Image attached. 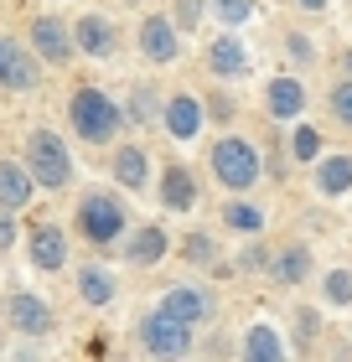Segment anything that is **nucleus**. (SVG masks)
I'll list each match as a JSON object with an SVG mask.
<instances>
[{"label": "nucleus", "mask_w": 352, "mask_h": 362, "mask_svg": "<svg viewBox=\"0 0 352 362\" xmlns=\"http://www.w3.org/2000/svg\"><path fill=\"white\" fill-rule=\"evenodd\" d=\"M26 166H31V181H42V187H68V176H73V160H68V151H62V140L52 129H37V135H31Z\"/></svg>", "instance_id": "obj_1"}, {"label": "nucleus", "mask_w": 352, "mask_h": 362, "mask_svg": "<svg viewBox=\"0 0 352 362\" xmlns=\"http://www.w3.org/2000/svg\"><path fill=\"white\" fill-rule=\"evenodd\" d=\"M73 124H78L89 140H104V135L120 129V109H114L98 88H83V93L73 98Z\"/></svg>", "instance_id": "obj_2"}, {"label": "nucleus", "mask_w": 352, "mask_h": 362, "mask_svg": "<svg viewBox=\"0 0 352 362\" xmlns=\"http://www.w3.org/2000/svg\"><path fill=\"white\" fill-rule=\"evenodd\" d=\"M212 171H217V181H228V187H249V181L259 176V156L249 151L244 140H217L212 145Z\"/></svg>", "instance_id": "obj_3"}, {"label": "nucleus", "mask_w": 352, "mask_h": 362, "mask_svg": "<svg viewBox=\"0 0 352 362\" xmlns=\"http://www.w3.org/2000/svg\"><path fill=\"white\" fill-rule=\"evenodd\" d=\"M78 223H83V233H89L93 243H109V238L125 228V207L109 202V197H89L83 212H78Z\"/></svg>", "instance_id": "obj_4"}, {"label": "nucleus", "mask_w": 352, "mask_h": 362, "mask_svg": "<svg viewBox=\"0 0 352 362\" xmlns=\"http://www.w3.org/2000/svg\"><path fill=\"white\" fill-rule=\"evenodd\" d=\"M145 347L156 357H181L187 352V326L171 321V316H150L145 321Z\"/></svg>", "instance_id": "obj_5"}, {"label": "nucleus", "mask_w": 352, "mask_h": 362, "mask_svg": "<svg viewBox=\"0 0 352 362\" xmlns=\"http://www.w3.org/2000/svg\"><path fill=\"white\" fill-rule=\"evenodd\" d=\"M0 83H6V88H37V68H31V57L16 42H6V37H0Z\"/></svg>", "instance_id": "obj_6"}, {"label": "nucleus", "mask_w": 352, "mask_h": 362, "mask_svg": "<svg viewBox=\"0 0 352 362\" xmlns=\"http://www.w3.org/2000/svg\"><path fill=\"white\" fill-rule=\"evenodd\" d=\"M11 321L16 326H21V332L26 337H42V332H52V310H47L42 300H37V295H11Z\"/></svg>", "instance_id": "obj_7"}, {"label": "nucleus", "mask_w": 352, "mask_h": 362, "mask_svg": "<svg viewBox=\"0 0 352 362\" xmlns=\"http://www.w3.org/2000/svg\"><path fill=\"white\" fill-rule=\"evenodd\" d=\"M166 129H171L176 140H192L197 129H203V109H197V98H171V104H166Z\"/></svg>", "instance_id": "obj_8"}, {"label": "nucleus", "mask_w": 352, "mask_h": 362, "mask_svg": "<svg viewBox=\"0 0 352 362\" xmlns=\"http://www.w3.org/2000/svg\"><path fill=\"white\" fill-rule=\"evenodd\" d=\"M31 187H37V181L16 166V160H0V202H6V207H26Z\"/></svg>", "instance_id": "obj_9"}, {"label": "nucleus", "mask_w": 352, "mask_h": 362, "mask_svg": "<svg viewBox=\"0 0 352 362\" xmlns=\"http://www.w3.org/2000/svg\"><path fill=\"white\" fill-rule=\"evenodd\" d=\"M31 259H37L42 269H62V259H68V238H62L57 228H37V233H31Z\"/></svg>", "instance_id": "obj_10"}, {"label": "nucleus", "mask_w": 352, "mask_h": 362, "mask_svg": "<svg viewBox=\"0 0 352 362\" xmlns=\"http://www.w3.org/2000/svg\"><path fill=\"white\" fill-rule=\"evenodd\" d=\"M31 42L42 47V57H47V62H62V57H68V26L52 21V16H42V21L31 26Z\"/></svg>", "instance_id": "obj_11"}, {"label": "nucleus", "mask_w": 352, "mask_h": 362, "mask_svg": "<svg viewBox=\"0 0 352 362\" xmlns=\"http://www.w3.org/2000/svg\"><path fill=\"white\" fill-rule=\"evenodd\" d=\"M161 197H166V207H176V212H187V207L197 202V187H192V171H181V166H171V171H166V181H161Z\"/></svg>", "instance_id": "obj_12"}, {"label": "nucleus", "mask_w": 352, "mask_h": 362, "mask_svg": "<svg viewBox=\"0 0 352 362\" xmlns=\"http://www.w3.org/2000/svg\"><path fill=\"white\" fill-rule=\"evenodd\" d=\"M78 47H83V52H93V57H104L114 47V31H109L104 16H83V21H78Z\"/></svg>", "instance_id": "obj_13"}, {"label": "nucleus", "mask_w": 352, "mask_h": 362, "mask_svg": "<svg viewBox=\"0 0 352 362\" xmlns=\"http://www.w3.org/2000/svg\"><path fill=\"white\" fill-rule=\"evenodd\" d=\"M208 310V300L197 290H171L166 295V305H161V316H171V321H181V326H192L197 316Z\"/></svg>", "instance_id": "obj_14"}, {"label": "nucleus", "mask_w": 352, "mask_h": 362, "mask_svg": "<svg viewBox=\"0 0 352 362\" xmlns=\"http://www.w3.org/2000/svg\"><path fill=\"white\" fill-rule=\"evenodd\" d=\"M140 42H145V52L156 57V62H171V57H176V37H171V26H166L161 16H150V21H145Z\"/></svg>", "instance_id": "obj_15"}, {"label": "nucleus", "mask_w": 352, "mask_h": 362, "mask_svg": "<svg viewBox=\"0 0 352 362\" xmlns=\"http://www.w3.org/2000/svg\"><path fill=\"white\" fill-rule=\"evenodd\" d=\"M300 104H306V93H300V83H295V78H280V83L270 88V109L280 114V119L300 114Z\"/></svg>", "instance_id": "obj_16"}, {"label": "nucleus", "mask_w": 352, "mask_h": 362, "mask_svg": "<svg viewBox=\"0 0 352 362\" xmlns=\"http://www.w3.org/2000/svg\"><path fill=\"white\" fill-rule=\"evenodd\" d=\"M249 362H285L280 337L270 332V326H254V332H249Z\"/></svg>", "instance_id": "obj_17"}, {"label": "nucleus", "mask_w": 352, "mask_h": 362, "mask_svg": "<svg viewBox=\"0 0 352 362\" xmlns=\"http://www.w3.org/2000/svg\"><path fill=\"white\" fill-rule=\"evenodd\" d=\"M161 254H166V233L161 228H145V233L130 243V259H135V264H156Z\"/></svg>", "instance_id": "obj_18"}, {"label": "nucleus", "mask_w": 352, "mask_h": 362, "mask_svg": "<svg viewBox=\"0 0 352 362\" xmlns=\"http://www.w3.org/2000/svg\"><path fill=\"white\" fill-rule=\"evenodd\" d=\"M322 187H327L331 197L352 187V156H331V160H327V166H322Z\"/></svg>", "instance_id": "obj_19"}, {"label": "nucleus", "mask_w": 352, "mask_h": 362, "mask_svg": "<svg viewBox=\"0 0 352 362\" xmlns=\"http://www.w3.org/2000/svg\"><path fill=\"white\" fill-rule=\"evenodd\" d=\"M244 47L239 42H233V37H223V42H212V68L217 73H244Z\"/></svg>", "instance_id": "obj_20"}, {"label": "nucleus", "mask_w": 352, "mask_h": 362, "mask_svg": "<svg viewBox=\"0 0 352 362\" xmlns=\"http://www.w3.org/2000/svg\"><path fill=\"white\" fill-rule=\"evenodd\" d=\"M78 290H83V300H89V305H104L109 295H114V285H109V274H104V269H83Z\"/></svg>", "instance_id": "obj_21"}, {"label": "nucleus", "mask_w": 352, "mask_h": 362, "mask_svg": "<svg viewBox=\"0 0 352 362\" xmlns=\"http://www.w3.org/2000/svg\"><path fill=\"white\" fill-rule=\"evenodd\" d=\"M306 269H311L306 249H285V254H280V264H275V274L285 279V285H295V279H306Z\"/></svg>", "instance_id": "obj_22"}, {"label": "nucleus", "mask_w": 352, "mask_h": 362, "mask_svg": "<svg viewBox=\"0 0 352 362\" xmlns=\"http://www.w3.org/2000/svg\"><path fill=\"white\" fill-rule=\"evenodd\" d=\"M114 176H120L125 187H140V181H145V156H140V151H120V160H114Z\"/></svg>", "instance_id": "obj_23"}, {"label": "nucleus", "mask_w": 352, "mask_h": 362, "mask_svg": "<svg viewBox=\"0 0 352 362\" xmlns=\"http://www.w3.org/2000/svg\"><path fill=\"white\" fill-rule=\"evenodd\" d=\"M327 300H331V305H347V300H352V274H347V269L327 274Z\"/></svg>", "instance_id": "obj_24"}, {"label": "nucleus", "mask_w": 352, "mask_h": 362, "mask_svg": "<svg viewBox=\"0 0 352 362\" xmlns=\"http://www.w3.org/2000/svg\"><path fill=\"white\" fill-rule=\"evenodd\" d=\"M228 223H233V228H244V233H254V228H259V212L239 202V207H228Z\"/></svg>", "instance_id": "obj_25"}, {"label": "nucleus", "mask_w": 352, "mask_h": 362, "mask_svg": "<svg viewBox=\"0 0 352 362\" xmlns=\"http://www.w3.org/2000/svg\"><path fill=\"white\" fill-rule=\"evenodd\" d=\"M187 259H197V264H208V259H212V238L192 233V238H187Z\"/></svg>", "instance_id": "obj_26"}, {"label": "nucleus", "mask_w": 352, "mask_h": 362, "mask_svg": "<svg viewBox=\"0 0 352 362\" xmlns=\"http://www.w3.org/2000/svg\"><path fill=\"white\" fill-rule=\"evenodd\" d=\"M316 145H322V140H316V129H295V156H300V160H311Z\"/></svg>", "instance_id": "obj_27"}, {"label": "nucleus", "mask_w": 352, "mask_h": 362, "mask_svg": "<svg viewBox=\"0 0 352 362\" xmlns=\"http://www.w3.org/2000/svg\"><path fill=\"white\" fill-rule=\"evenodd\" d=\"M197 16H203V0H176V21L181 26H197Z\"/></svg>", "instance_id": "obj_28"}, {"label": "nucleus", "mask_w": 352, "mask_h": 362, "mask_svg": "<svg viewBox=\"0 0 352 362\" xmlns=\"http://www.w3.org/2000/svg\"><path fill=\"white\" fill-rule=\"evenodd\" d=\"M217 11H223L228 21H244V16L254 11V6H249V0H217Z\"/></svg>", "instance_id": "obj_29"}, {"label": "nucleus", "mask_w": 352, "mask_h": 362, "mask_svg": "<svg viewBox=\"0 0 352 362\" xmlns=\"http://www.w3.org/2000/svg\"><path fill=\"white\" fill-rule=\"evenodd\" d=\"M331 104H337V114H342V119L352 124V83H342L337 93H331Z\"/></svg>", "instance_id": "obj_30"}, {"label": "nucleus", "mask_w": 352, "mask_h": 362, "mask_svg": "<svg viewBox=\"0 0 352 362\" xmlns=\"http://www.w3.org/2000/svg\"><path fill=\"white\" fill-rule=\"evenodd\" d=\"M6 243H11V223H0V249H6Z\"/></svg>", "instance_id": "obj_31"}, {"label": "nucleus", "mask_w": 352, "mask_h": 362, "mask_svg": "<svg viewBox=\"0 0 352 362\" xmlns=\"http://www.w3.org/2000/svg\"><path fill=\"white\" fill-rule=\"evenodd\" d=\"M300 6H311V11H316V6H327V0H300Z\"/></svg>", "instance_id": "obj_32"}, {"label": "nucleus", "mask_w": 352, "mask_h": 362, "mask_svg": "<svg viewBox=\"0 0 352 362\" xmlns=\"http://www.w3.org/2000/svg\"><path fill=\"white\" fill-rule=\"evenodd\" d=\"M347 68H352V57H347Z\"/></svg>", "instance_id": "obj_33"}]
</instances>
